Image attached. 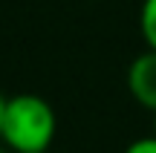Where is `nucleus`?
Segmentation results:
<instances>
[{
	"label": "nucleus",
	"instance_id": "20e7f679",
	"mask_svg": "<svg viewBox=\"0 0 156 153\" xmlns=\"http://www.w3.org/2000/svg\"><path fill=\"white\" fill-rule=\"evenodd\" d=\"M124 153H156V136H142V139H133V142L124 148Z\"/></svg>",
	"mask_w": 156,
	"mask_h": 153
},
{
	"label": "nucleus",
	"instance_id": "7ed1b4c3",
	"mask_svg": "<svg viewBox=\"0 0 156 153\" xmlns=\"http://www.w3.org/2000/svg\"><path fill=\"white\" fill-rule=\"evenodd\" d=\"M139 32L147 49L156 52V0H142L139 6Z\"/></svg>",
	"mask_w": 156,
	"mask_h": 153
},
{
	"label": "nucleus",
	"instance_id": "f257e3e1",
	"mask_svg": "<svg viewBox=\"0 0 156 153\" xmlns=\"http://www.w3.org/2000/svg\"><path fill=\"white\" fill-rule=\"evenodd\" d=\"M58 133V116L38 92H17L6 98L0 144L12 153H49Z\"/></svg>",
	"mask_w": 156,
	"mask_h": 153
},
{
	"label": "nucleus",
	"instance_id": "0eeeda50",
	"mask_svg": "<svg viewBox=\"0 0 156 153\" xmlns=\"http://www.w3.org/2000/svg\"><path fill=\"white\" fill-rule=\"evenodd\" d=\"M0 153H6V150H3V144H0Z\"/></svg>",
	"mask_w": 156,
	"mask_h": 153
},
{
	"label": "nucleus",
	"instance_id": "f03ea898",
	"mask_svg": "<svg viewBox=\"0 0 156 153\" xmlns=\"http://www.w3.org/2000/svg\"><path fill=\"white\" fill-rule=\"evenodd\" d=\"M127 90L139 107L147 113H156V52L145 49L142 55L133 58L127 69Z\"/></svg>",
	"mask_w": 156,
	"mask_h": 153
},
{
	"label": "nucleus",
	"instance_id": "39448f33",
	"mask_svg": "<svg viewBox=\"0 0 156 153\" xmlns=\"http://www.w3.org/2000/svg\"><path fill=\"white\" fill-rule=\"evenodd\" d=\"M3 116H6V96L0 92V127H3Z\"/></svg>",
	"mask_w": 156,
	"mask_h": 153
},
{
	"label": "nucleus",
	"instance_id": "423d86ee",
	"mask_svg": "<svg viewBox=\"0 0 156 153\" xmlns=\"http://www.w3.org/2000/svg\"><path fill=\"white\" fill-rule=\"evenodd\" d=\"M153 116V136H156V113H151Z\"/></svg>",
	"mask_w": 156,
	"mask_h": 153
}]
</instances>
